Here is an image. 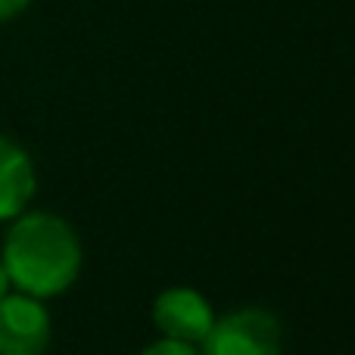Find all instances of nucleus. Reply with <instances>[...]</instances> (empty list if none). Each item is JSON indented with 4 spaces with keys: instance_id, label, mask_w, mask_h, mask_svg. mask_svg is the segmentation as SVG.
I'll return each instance as SVG.
<instances>
[{
    "instance_id": "5",
    "label": "nucleus",
    "mask_w": 355,
    "mask_h": 355,
    "mask_svg": "<svg viewBox=\"0 0 355 355\" xmlns=\"http://www.w3.org/2000/svg\"><path fill=\"white\" fill-rule=\"evenodd\" d=\"M37 190L31 156L16 141L0 135V221L19 218Z\"/></svg>"
},
{
    "instance_id": "7",
    "label": "nucleus",
    "mask_w": 355,
    "mask_h": 355,
    "mask_svg": "<svg viewBox=\"0 0 355 355\" xmlns=\"http://www.w3.org/2000/svg\"><path fill=\"white\" fill-rule=\"evenodd\" d=\"M28 3H31V0H0V22H10V19H16Z\"/></svg>"
},
{
    "instance_id": "2",
    "label": "nucleus",
    "mask_w": 355,
    "mask_h": 355,
    "mask_svg": "<svg viewBox=\"0 0 355 355\" xmlns=\"http://www.w3.org/2000/svg\"><path fill=\"white\" fill-rule=\"evenodd\" d=\"M202 355H281V321L259 306H246L212 321L202 337Z\"/></svg>"
},
{
    "instance_id": "8",
    "label": "nucleus",
    "mask_w": 355,
    "mask_h": 355,
    "mask_svg": "<svg viewBox=\"0 0 355 355\" xmlns=\"http://www.w3.org/2000/svg\"><path fill=\"white\" fill-rule=\"evenodd\" d=\"M10 287H12V284H10V275H6L3 262H0V300H3V296L10 293Z\"/></svg>"
},
{
    "instance_id": "3",
    "label": "nucleus",
    "mask_w": 355,
    "mask_h": 355,
    "mask_svg": "<svg viewBox=\"0 0 355 355\" xmlns=\"http://www.w3.org/2000/svg\"><path fill=\"white\" fill-rule=\"evenodd\" d=\"M53 324L41 300L6 293L0 300V355H44L50 349Z\"/></svg>"
},
{
    "instance_id": "1",
    "label": "nucleus",
    "mask_w": 355,
    "mask_h": 355,
    "mask_svg": "<svg viewBox=\"0 0 355 355\" xmlns=\"http://www.w3.org/2000/svg\"><path fill=\"white\" fill-rule=\"evenodd\" d=\"M10 284L25 296H60L81 275V240L69 221L50 212H22L3 240Z\"/></svg>"
},
{
    "instance_id": "4",
    "label": "nucleus",
    "mask_w": 355,
    "mask_h": 355,
    "mask_svg": "<svg viewBox=\"0 0 355 355\" xmlns=\"http://www.w3.org/2000/svg\"><path fill=\"white\" fill-rule=\"evenodd\" d=\"M212 321H215V315H212L209 300L190 287L162 290L153 300V324L168 340H181V343H190V346L202 343Z\"/></svg>"
},
{
    "instance_id": "6",
    "label": "nucleus",
    "mask_w": 355,
    "mask_h": 355,
    "mask_svg": "<svg viewBox=\"0 0 355 355\" xmlns=\"http://www.w3.org/2000/svg\"><path fill=\"white\" fill-rule=\"evenodd\" d=\"M141 355H196V349L190 343H181V340L162 337V340H156L153 346H147Z\"/></svg>"
}]
</instances>
